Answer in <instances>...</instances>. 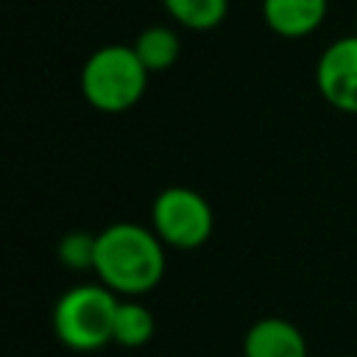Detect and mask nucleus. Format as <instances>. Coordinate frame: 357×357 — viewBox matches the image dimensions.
Listing matches in <instances>:
<instances>
[{
    "label": "nucleus",
    "mask_w": 357,
    "mask_h": 357,
    "mask_svg": "<svg viewBox=\"0 0 357 357\" xmlns=\"http://www.w3.org/2000/svg\"><path fill=\"white\" fill-rule=\"evenodd\" d=\"M92 271L117 296H145L165 276V243L148 226L128 220L112 223L98 231Z\"/></svg>",
    "instance_id": "1"
},
{
    "label": "nucleus",
    "mask_w": 357,
    "mask_h": 357,
    "mask_svg": "<svg viewBox=\"0 0 357 357\" xmlns=\"http://www.w3.org/2000/svg\"><path fill=\"white\" fill-rule=\"evenodd\" d=\"M215 226L209 201L190 187H167L153 198L151 229L156 237L178 251L201 248Z\"/></svg>",
    "instance_id": "4"
},
{
    "label": "nucleus",
    "mask_w": 357,
    "mask_h": 357,
    "mask_svg": "<svg viewBox=\"0 0 357 357\" xmlns=\"http://www.w3.org/2000/svg\"><path fill=\"white\" fill-rule=\"evenodd\" d=\"M153 315L145 304H139L137 298H126L117 304L114 312V329H112V340L126 346V349H139L153 337Z\"/></svg>",
    "instance_id": "10"
},
{
    "label": "nucleus",
    "mask_w": 357,
    "mask_h": 357,
    "mask_svg": "<svg viewBox=\"0 0 357 357\" xmlns=\"http://www.w3.org/2000/svg\"><path fill=\"white\" fill-rule=\"evenodd\" d=\"M315 84L332 109L357 114V33L340 36L324 47L315 64Z\"/></svg>",
    "instance_id": "5"
},
{
    "label": "nucleus",
    "mask_w": 357,
    "mask_h": 357,
    "mask_svg": "<svg viewBox=\"0 0 357 357\" xmlns=\"http://www.w3.org/2000/svg\"><path fill=\"white\" fill-rule=\"evenodd\" d=\"M329 0H262V22L282 39H304L326 20Z\"/></svg>",
    "instance_id": "6"
},
{
    "label": "nucleus",
    "mask_w": 357,
    "mask_h": 357,
    "mask_svg": "<svg viewBox=\"0 0 357 357\" xmlns=\"http://www.w3.org/2000/svg\"><path fill=\"white\" fill-rule=\"evenodd\" d=\"M167 17L187 31H212L229 14V0H162Z\"/></svg>",
    "instance_id": "9"
},
{
    "label": "nucleus",
    "mask_w": 357,
    "mask_h": 357,
    "mask_svg": "<svg viewBox=\"0 0 357 357\" xmlns=\"http://www.w3.org/2000/svg\"><path fill=\"white\" fill-rule=\"evenodd\" d=\"M134 53L145 64L148 73H165L170 70L181 56V39L167 25H148L134 39Z\"/></svg>",
    "instance_id": "8"
},
{
    "label": "nucleus",
    "mask_w": 357,
    "mask_h": 357,
    "mask_svg": "<svg viewBox=\"0 0 357 357\" xmlns=\"http://www.w3.org/2000/svg\"><path fill=\"white\" fill-rule=\"evenodd\" d=\"M117 293L106 284L70 287L53 310V332L73 351H95L112 340Z\"/></svg>",
    "instance_id": "3"
},
{
    "label": "nucleus",
    "mask_w": 357,
    "mask_h": 357,
    "mask_svg": "<svg viewBox=\"0 0 357 357\" xmlns=\"http://www.w3.org/2000/svg\"><path fill=\"white\" fill-rule=\"evenodd\" d=\"M354 33H357V14H354Z\"/></svg>",
    "instance_id": "12"
},
{
    "label": "nucleus",
    "mask_w": 357,
    "mask_h": 357,
    "mask_svg": "<svg viewBox=\"0 0 357 357\" xmlns=\"http://www.w3.org/2000/svg\"><path fill=\"white\" fill-rule=\"evenodd\" d=\"M148 75L151 73L131 45H103L84 61L78 86L92 109L103 114H120L142 100Z\"/></svg>",
    "instance_id": "2"
},
{
    "label": "nucleus",
    "mask_w": 357,
    "mask_h": 357,
    "mask_svg": "<svg viewBox=\"0 0 357 357\" xmlns=\"http://www.w3.org/2000/svg\"><path fill=\"white\" fill-rule=\"evenodd\" d=\"M243 357H307V340L284 318H262L243 337Z\"/></svg>",
    "instance_id": "7"
},
{
    "label": "nucleus",
    "mask_w": 357,
    "mask_h": 357,
    "mask_svg": "<svg viewBox=\"0 0 357 357\" xmlns=\"http://www.w3.org/2000/svg\"><path fill=\"white\" fill-rule=\"evenodd\" d=\"M95 243H98V234L67 231L56 245V257L70 271H92L95 268Z\"/></svg>",
    "instance_id": "11"
}]
</instances>
